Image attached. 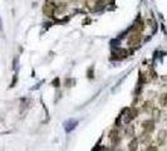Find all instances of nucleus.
<instances>
[{
	"label": "nucleus",
	"instance_id": "obj_4",
	"mask_svg": "<svg viewBox=\"0 0 167 151\" xmlns=\"http://www.w3.org/2000/svg\"><path fill=\"white\" fill-rule=\"evenodd\" d=\"M124 133H126V136H128V137H133L134 136V126L128 125L126 127V130H124Z\"/></svg>",
	"mask_w": 167,
	"mask_h": 151
},
{
	"label": "nucleus",
	"instance_id": "obj_2",
	"mask_svg": "<svg viewBox=\"0 0 167 151\" xmlns=\"http://www.w3.org/2000/svg\"><path fill=\"white\" fill-rule=\"evenodd\" d=\"M167 135V131H165V130H161V131L158 132V136H157V142L158 145H163L165 144V140H166V136Z\"/></svg>",
	"mask_w": 167,
	"mask_h": 151
},
{
	"label": "nucleus",
	"instance_id": "obj_10",
	"mask_svg": "<svg viewBox=\"0 0 167 151\" xmlns=\"http://www.w3.org/2000/svg\"><path fill=\"white\" fill-rule=\"evenodd\" d=\"M146 150H157V146H153V145H149V147H147Z\"/></svg>",
	"mask_w": 167,
	"mask_h": 151
},
{
	"label": "nucleus",
	"instance_id": "obj_6",
	"mask_svg": "<svg viewBox=\"0 0 167 151\" xmlns=\"http://www.w3.org/2000/svg\"><path fill=\"white\" fill-rule=\"evenodd\" d=\"M44 13L47 15H52V13H53V6H52V4H45V8H44Z\"/></svg>",
	"mask_w": 167,
	"mask_h": 151
},
{
	"label": "nucleus",
	"instance_id": "obj_8",
	"mask_svg": "<svg viewBox=\"0 0 167 151\" xmlns=\"http://www.w3.org/2000/svg\"><path fill=\"white\" fill-rule=\"evenodd\" d=\"M160 103H161L162 106L167 105V95H162L161 97H160Z\"/></svg>",
	"mask_w": 167,
	"mask_h": 151
},
{
	"label": "nucleus",
	"instance_id": "obj_5",
	"mask_svg": "<svg viewBox=\"0 0 167 151\" xmlns=\"http://www.w3.org/2000/svg\"><path fill=\"white\" fill-rule=\"evenodd\" d=\"M137 145H138V140L136 137H132V140L128 144V149L130 150H137Z\"/></svg>",
	"mask_w": 167,
	"mask_h": 151
},
{
	"label": "nucleus",
	"instance_id": "obj_7",
	"mask_svg": "<svg viewBox=\"0 0 167 151\" xmlns=\"http://www.w3.org/2000/svg\"><path fill=\"white\" fill-rule=\"evenodd\" d=\"M152 113H153V118L155 120H160V115H161V112H160V110L158 108H153L152 110Z\"/></svg>",
	"mask_w": 167,
	"mask_h": 151
},
{
	"label": "nucleus",
	"instance_id": "obj_1",
	"mask_svg": "<svg viewBox=\"0 0 167 151\" xmlns=\"http://www.w3.org/2000/svg\"><path fill=\"white\" fill-rule=\"evenodd\" d=\"M142 127L146 132H152L155 130V122L153 120H146V121L142 122Z\"/></svg>",
	"mask_w": 167,
	"mask_h": 151
},
{
	"label": "nucleus",
	"instance_id": "obj_3",
	"mask_svg": "<svg viewBox=\"0 0 167 151\" xmlns=\"http://www.w3.org/2000/svg\"><path fill=\"white\" fill-rule=\"evenodd\" d=\"M109 140L112 141L113 145H116V144L118 142V132H117V130H112V131L109 132Z\"/></svg>",
	"mask_w": 167,
	"mask_h": 151
},
{
	"label": "nucleus",
	"instance_id": "obj_9",
	"mask_svg": "<svg viewBox=\"0 0 167 151\" xmlns=\"http://www.w3.org/2000/svg\"><path fill=\"white\" fill-rule=\"evenodd\" d=\"M73 83H74L73 80H65V86H67V87H72L71 84H73Z\"/></svg>",
	"mask_w": 167,
	"mask_h": 151
}]
</instances>
